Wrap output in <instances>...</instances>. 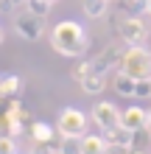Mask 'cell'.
<instances>
[{"label": "cell", "mask_w": 151, "mask_h": 154, "mask_svg": "<svg viewBox=\"0 0 151 154\" xmlns=\"http://www.w3.org/2000/svg\"><path fill=\"white\" fill-rule=\"evenodd\" d=\"M78 146H81V154H109L112 151L104 134H90V132L84 137H78Z\"/></svg>", "instance_id": "cell-8"}, {"label": "cell", "mask_w": 151, "mask_h": 154, "mask_svg": "<svg viewBox=\"0 0 151 154\" xmlns=\"http://www.w3.org/2000/svg\"><path fill=\"white\" fill-rule=\"evenodd\" d=\"M120 70L131 79H151V51L146 45H129V51L120 56Z\"/></svg>", "instance_id": "cell-2"}, {"label": "cell", "mask_w": 151, "mask_h": 154, "mask_svg": "<svg viewBox=\"0 0 151 154\" xmlns=\"http://www.w3.org/2000/svg\"><path fill=\"white\" fill-rule=\"evenodd\" d=\"M34 154H59V151H56L53 143H37V146H34Z\"/></svg>", "instance_id": "cell-20"}, {"label": "cell", "mask_w": 151, "mask_h": 154, "mask_svg": "<svg viewBox=\"0 0 151 154\" xmlns=\"http://www.w3.org/2000/svg\"><path fill=\"white\" fill-rule=\"evenodd\" d=\"M146 126H148V129H151V112H148V123H146Z\"/></svg>", "instance_id": "cell-26"}, {"label": "cell", "mask_w": 151, "mask_h": 154, "mask_svg": "<svg viewBox=\"0 0 151 154\" xmlns=\"http://www.w3.org/2000/svg\"><path fill=\"white\" fill-rule=\"evenodd\" d=\"M8 6H25V0H6Z\"/></svg>", "instance_id": "cell-23"}, {"label": "cell", "mask_w": 151, "mask_h": 154, "mask_svg": "<svg viewBox=\"0 0 151 154\" xmlns=\"http://www.w3.org/2000/svg\"><path fill=\"white\" fill-rule=\"evenodd\" d=\"M50 45L53 51L62 53L67 59H76L87 51V31L84 25H78L73 20H62L50 28Z\"/></svg>", "instance_id": "cell-1"}, {"label": "cell", "mask_w": 151, "mask_h": 154, "mask_svg": "<svg viewBox=\"0 0 151 154\" xmlns=\"http://www.w3.org/2000/svg\"><path fill=\"white\" fill-rule=\"evenodd\" d=\"M17 84H20V79H17V76L0 79V95H11V93H17Z\"/></svg>", "instance_id": "cell-16"}, {"label": "cell", "mask_w": 151, "mask_h": 154, "mask_svg": "<svg viewBox=\"0 0 151 154\" xmlns=\"http://www.w3.org/2000/svg\"><path fill=\"white\" fill-rule=\"evenodd\" d=\"M109 3H112V0H109Z\"/></svg>", "instance_id": "cell-29"}, {"label": "cell", "mask_w": 151, "mask_h": 154, "mask_svg": "<svg viewBox=\"0 0 151 154\" xmlns=\"http://www.w3.org/2000/svg\"><path fill=\"white\" fill-rule=\"evenodd\" d=\"M134 98H151V79H137Z\"/></svg>", "instance_id": "cell-18"}, {"label": "cell", "mask_w": 151, "mask_h": 154, "mask_svg": "<svg viewBox=\"0 0 151 154\" xmlns=\"http://www.w3.org/2000/svg\"><path fill=\"white\" fill-rule=\"evenodd\" d=\"M59 154H81V146H78V140H70V137H62V143L56 146Z\"/></svg>", "instance_id": "cell-15"}, {"label": "cell", "mask_w": 151, "mask_h": 154, "mask_svg": "<svg viewBox=\"0 0 151 154\" xmlns=\"http://www.w3.org/2000/svg\"><path fill=\"white\" fill-rule=\"evenodd\" d=\"M50 3H56V0H50Z\"/></svg>", "instance_id": "cell-27"}, {"label": "cell", "mask_w": 151, "mask_h": 154, "mask_svg": "<svg viewBox=\"0 0 151 154\" xmlns=\"http://www.w3.org/2000/svg\"><path fill=\"white\" fill-rule=\"evenodd\" d=\"M120 123L129 126V129H143V126L148 123V112L143 109V106H129V109L120 112Z\"/></svg>", "instance_id": "cell-9"}, {"label": "cell", "mask_w": 151, "mask_h": 154, "mask_svg": "<svg viewBox=\"0 0 151 154\" xmlns=\"http://www.w3.org/2000/svg\"><path fill=\"white\" fill-rule=\"evenodd\" d=\"M81 8L90 20H101L106 14V8H109V0H81Z\"/></svg>", "instance_id": "cell-12"}, {"label": "cell", "mask_w": 151, "mask_h": 154, "mask_svg": "<svg viewBox=\"0 0 151 154\" xmlns=\"http://www.w3.org/2000/svg\"><path fill=\"white\" fill-rule=\"evenodd\" d=\"M14 31H17V37H23L28 42H39L42 34H45V25H42V17L31 14L28 8H25L23 14L14 17Z\"/></svg>", "instance_id": "cell-4"}, {"label": "cell", "mask_w": 151, "mask_h": 154, "mask_svg": "<svg viewBox=\"0 0 151 154\" xmlns=\"http://www.w3.org/2000/svg\"><path fill=\"white\" fill-rule=\"evenodd\" d=\"M118 34H120V39L126 45H146V39H148V28H146V23L140 20L137 14H129L126 20L118 25Z\"/></svg>", "instance_id": "cell-5"}, {"label": "cell", "mask_w": 151, "mask_h": 154, "mask_svg": "<svg viewBox=\"0 0 151 154\" xmlns=\"http://www.w3.org/2000/svg\"><path fill=\"white\" fill-rule=\"evenodd\" d=\"M78 84H81L84 93L95 95V93H101V90H104V76H101V73H92V70H90V73H87L81 81H78Z\"/></svg>", "instance_id": "cell-13"}, {"label": "cell", "mask_w": 151, "mask_h": 154, "mask_svg": "<svg viewBox=\"0 0 151 154\" xmlns=\"http://www.w3.org/2000/svg\"><path fill=\"white\" fill-rule=\"evenodd\" d=\"M3 39H6V34H3V28H0V45H3Z\"/></svg>", "instance_id": "cell-25"}, {"label": "cell", "mask_w": 151, "mask_h": 154, "mask_svg": "<svg viewBox=\"0 0 151 154\" xmlns=\"http://www.w3.org/2000/svg\"><path fill=\"white\" fill-rule=\"evenodd\" d=\"M123 8H126L129 14H140V11H146V0H120Z\"/></svg>", "instance_id": "cell-19"}, {"label": "cell", "mask_w": 151, "mask_h": 154, "mask_svg": "<svg viewBox=\"0 0 151 154\" xmlns=\"http://www.w3.org/2000/svg\"><path fill=\"white\" fill-rule=\"evenodd\" d=\"M53 134H59L56 126H50L45 121H34L31 123V137H34V143H53Z\"/></svg>", "instance_id": "cell-10"}, {"label": "cell", "mask_w": 151, "mask_h": 154, "mask_svg": "<svg viewBox=\"0 0 151 154\" xmlns=\"http://www.w3.org/2000/svg\"><path fill=\"white\" fill-rule=\"evenodd\" d=\"M17 154H20V151H17Z\"/></svg>", "instance_id": "cell-28"}, {"label": "cell", "mask_w": 151, "mask_h": 154, "mask_svg": "<svg viewBox=\"0 0 151 154\" xmlns=\"http://www.w3.org/2000/svg\"><path fill=\"white\" fill-rule=\"evenodd\" d=\"M87 73H90V65H87V62H81V65H78V67L73 70V79H78V81H81Z\"/></svg>", "instance_id": "cell-21"}, {"label": "cell", "mask_w": 151, "mask_h": 154, "mask_svg": "<svg viewBox=\"0 0 151 154\" xmlns=\"http://www.w3.org/2000/svg\"><path fill=\"white\" fill-rule=\"evenodd\" d=\"M87 126H90V118H87L78 106H65L59 112V121H56V132L59 137H70V140H78L87 134Z\"/></svg>", "instance_id": "cell-3"}, {"label": "cell", "mask_w": 151, "mask_h": 154, "mask_svg": "<svg viewBox=\"0 0 151 154\" xmlns=\"http://www.w3.org/2000/svg\"><path fill=\"white\" fill-rule=\"evenodd\" d=\"M25 8H28L31 14H37V17H48L53 3H50V0H25Z\"/></svg>", "instance_id": "cell-14"}, {"label": "cell", "mask_w": 151, "mask_h": 154, "mask_svg": "<svg viewBox=\"0 0 151 154\" xmlns=\"http://www.w3.org/2000/svg\"><path fill=\"white\" fill-rule=\"evenodd\" d=\"M146 14L151 17V0H146Z\"/></svg>", "instance_id": "cell-24"}, {"label": "cell", "mask_w": 151, "mask_h": 154, "mask_svg": "<svg viewBox=\"0 0 151 154\" xmlns=\"http://www.w3.org/2000/svg\"><path fill=\"white\" fill-rule=\"evenodd\" d=\"M126 154H146L143 149H134V146H131V149H126Z\"/></svg>", "instance_id": "cell-22"}, {"label": "cell", "mask_w": 151, "mask_h": 154, "mask_svg": "<svg viewBox=\"0 0 151 154\" xmlns=\"http://www.w3.org/2000/svg\"><path fill=\"white\" fill-rule=\"evenodd\" d=\"M104 137L109 146H118V149H131L134 146V129H129V126H112V129H104Z\"/></svg>", "instance_id": "cell-7"}, {"label": "cell", "mask_w": 151, "mask_h": 154, "mask_svg": "<svg viewBox=\"0 0 151 154\" xmlns=\"http://www.w3.org/2000/svg\"><path fill=\"white\" fill-rule=\"evenodd\" d=\"M134 87H137V81L131 79V76H126L123 70H118V73H115V90H118V95H123V98H134Z\"/></svg>", "instance_id": "cell-11"}, {"label": "cell", "mask_w": 151, "mask_h": 154, "mask_svg": "<svg viewBox=\"0 0 151 154\" xmlns=\"http://www.w3.org/2000/svg\"><path fill=\"white\" fill-rule=\"evenodd\" d=\"M0 154H17V140L11 134H0Z\"/></svg>", "instance_id": "cell-17"}, {"label": "cell", "mask_w": 151, "mask_h": 154, "mask_svg": "<svg viewBox=\"0 0 151 154\" xmlns=\"http://www.w3.org/2000/svg\"><path fill=\"white\" fill-rule=\"evenodd\" d=\"M92 123L98 129H112L120 123V109L112 101H101L98 106H92Z\"/></svg>", "instance_id": "cell-6"}]
</instances>
